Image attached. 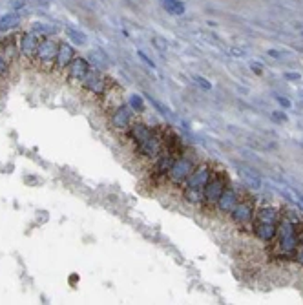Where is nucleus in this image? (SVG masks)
I'll return each mask as SVG.
<instances>
[{
    "label": "nucleus",
    "instance_id": "aec40b11",
    "mask_svg": "<svg viewBox=\"0 0 303 305\" xmlns=\"http://www.w3.org/2000/svg\"><path fill=\"white\" fill-rule=\"evenodd\" d=\"M21 24V15L19 13H6L0 17V31H11Z\"/></svg>",
    "mask_w": 303,
    "mask_h": 305
},
{
    "label": "nucleus",
    "instance_id": "cd10ccee",
    "mask_svg": "<svg viewBox=\"0 0 303 305\" xmlns=\"http://www.w3.org/2000/svg\"><path fill=\"white\" fill-rule=\"evenodd\" d=\"M144 97H148V101L150 102H152V104H154L155 106V110H157V112L159 113H163V115H166V113H170V110L166 106H163L161 102H159V101L155 99V97H152V95H144Z\"/></svg>",
    "mask_w": 303,
    "mask_h": 305
},
{
    "label": "nucleus",
    "instance_id": "9b49d317",
    "mask_svg": "<svg viewBox=\"0 0 303 305\" xmlns=\"http://www.w3.org/2000/svg\"><path fill=\"white\" fill-rule=\"evenodd\" d=\"M39 35L33 31H26L21 35V57L27 62H33L35 53H37V46H39Z\"/></svg>",
    "mask_w": 303,
    "mask_h": 305
},
{
    "label": "nucleus",
    "instance_id": "393cba45",
    "mask_svg": "<svg viewBox=\"0 0 303 305\" xmlns=\"http://www.w3.org/2000/svg\"><path fill=\"white\" fill-rule=\"evenodd\" d=\"M130 108L134 110L135 113H144V110H146V106H144V99H142L141 95H132L130 97Z\"/></svg>",
    "mask_w": 303,
    "mask_h": 305
},
{
    "label": "nucleus",
    "instance_id": "2f4dec72",
    "mask_svg": "<svg viewBox=\"0 0 303 305\" xmlns=\"http://www.w3.org/2000/svg\"><path fill=\"white\" fill-rule=\"evenodd\" d=\"M276 99L283 108H290V101L289 99H285V97H276Z\"/></svg>",
    "mask_w": 303,
    "mask_h": 305
},
{
    "label": "nucleus",
    "instance_id": "1a4fd4ad",
    "mask_svg": "<svg viewBox=\"0 0 303 305\" xmlns=\"http://www.w3.org/2000/svg\"><path fill=\"white\" fill-rule=\"evenodd\" d=\"M210 176H212V168L207 163H201V165H195L194 172L188 176V179L185 181V186L188 188H197V190H203L205 185L209 183Z\"/></svg>",
    "mask_w": 303,
    "mask_h": 305
},
{
    "label": "nucleus",
    "instance_id": "412c9836",
    "mask_svg": "<svg viewBox=\"0 0 303 305\" xmlns=\"http://www.w3.org/2000/svg\"><path fill=\"white\" fill-rule=\"evenodd\" d=\"M203 190H197V188H188V186H185V190H183V199L190 203V205H199L203 201Z\"/></svg>",
    "mask_w": 303,
    "mask_h": 305
},
{
    "label": "nucleus",
    "instance_id": "b1692460",
    "mask_svg": "<svg viewBox=\"0 0 303 305\" xmlns=\"http://www.w3.org/2000/svg\"><path fill=\"white\" fill-rule=\"evenodd\" d=\"M66 35L68 39H71L75 44H79V46H84L86 44V35L79 31V29H75V27H66Z\"/></svg>",
    "mask_w": 303,
    "mask_h": 305
},
{
    "label": "nucleus",
    "instance_id": "bb28decb",
    "mask_svg": "<svg viewBox=\"0 0 303 305\" xmlns=\"http://www.w3.org/2000/svg\"><path fill=\"white\" fill-rule=\"evenodd\" d=\"M9 66H11V62H9L4 55L0 53V80L7 77V73H9Z\"/></svg>",
    "mask_w": 303,
    "mask_h": 305
},
{
    "label": "nucleus",
    "instance_id": "c85d7f7f",
    "mask_svg": "<svg viewBox=\"0 0 303 305\" xmlns=\"http://www.w3.org/2000/svg\"><path fill=\"white\" fill-rule=\"evenodd\" d=\"M194 80H195V84H197V86H201L203 90H210V88H212V84H210L205 77H201V75H195Z\"/></svg>",
    "mask_w": 303,
    "mask_h": 305
},
{
    "label": "nucleus",
    "instance_id": "dca6fc26",
    "mask_svg": "<svg viewBox=\"0 0 303 305\" xmlns=\"http://www.w3.org/2000/svg\"><path fill=\"white\" fill-rule=\"evenodd\" d=\"M276 232H278V223H256V227H254L256 238L265 241V243H270L272 239L276 238Z\"/></svg>",
    "mask_w": 303,
    "mask_h": 305
},
{
    "label": "nucleus",
    "instance_id": "a878e982",
    "mask_svg": "<svg viewBox=\"0 0 303 305\" xmlns=\"http://www.w3.org/2000/svg\"><path fill=\"white\" fill-rule=\"evenodd\" d=\"M152 46H154L159 53H166V51H168V44H166V40L161 39V37H152Z\"/></svg>",
    "mask_w": 303,
    "mask_h": 305
},
{
    "label": "nucleus",
    "instance_id": "f3484780",
    "mask_svg": "<svg viewBox=\"0 0 303 305\" xmlns=\"http://www.w3.org/2000/svg\"><path fill=\"white\" fill-rule=\"evenodd\" d=\"M237 172L241 174L243 181H245V185L249 186V188H252V190H259L261 188V178L254 170H250L247 166H239Z\"/></svg>",
    "mask_w": 303,
    "mask_h": 305
},
{
    "label": "nucleus",
    "instance_id": "a211bd4d",
    "mask_svg": "<svg viewBox=\"0 0 303 305\" xmlns=\"http://www.w3.org/2000/svg\"><path fill=\"white\" fill-rule=\"evenodd\" d=\"M254 218H256V223H278L280 221V214L272 206H263V208L257 210Z\"/></svg>",
    "mask_w": 303,
    "mask_h": 305
},
{
    "label": "nucleus",
    "instance_id": "f8f14e48",
    "mask_svg": "<svg viewBox=\"0 0 303 305\" xmlns=\"http://www.w3.org/2000/svg\"><path fill=\"white\" fill-rule=\"evenodd\" d=\"M0 53L4 55L9 62H15V60L21 57V37L19 35H9L6 39L0 42Z\"/></svg>",
    "mask_w": 303,
    "mask_h": 305
},
{
    "label": "nucleus",
    "instance_id": "2eb2a0df",
    "mask_svg": "<svg viewBox=\"0 0 303 305\" xmlns=\"http://www.w3.org/2000/svg\"><path fill=\"white\" fill-rule=\"evenodd\" d=\"M126 132H128L130 139L134 141V145L137 146V145H141V143H144V141L148 139L150 135L154 133V130H152L148 125L141 123V121H134Z\"/></svg>",
    "mask_w": 303,
    "mask_h": 305
},
{
    "label": "nucleus",
    "instance_id": "f03ea898",
    "mask_svg": "<svg viewBox=\"0 0 303 305\" xmlns=\"http://www.w3.org/2000/svg\"><path fill=\"white\" fill-rule=\"evenodd\" d=\"M59 40H55L53 37H44L41 39L39 46H37V53H35L33 64L41 72H51L55 66V59L59 53Z\"/></svg>",
    "mask_w": 303,
    "mask_h": 305
},
{
    "label": "nucleus",
    "instance_id": "e433bc0d",
    "mask_svg": "<svg viewBox=\"0 0 303 305\" xmlns=\"http://www.w3.org/2000/svg\"><path fill=\"white\" fill-rule=\"evenodd\" d=\"M300 245L303 247V234H302V236H300Z\"/></svg>",
    "mask_w": 303,
    "mask_h": 305
},
{
    "label": "nucleus",
    "instance_id": "c9c22d12",
    "mask_svg": "<svg viewBox=\"0 0 303 305\" xmlns=\"http://www.w3.org/2000/svg\"><path fill=\"white\" fill-rule=\"evenodd\" d=\"M269 55L270 57H280V51H276V50H269Z\"/></svg>",
    "mask_w": 303,
    "mask_h": 305
},
{
    "label": "nucleus",
    "instance_id": "4468645a",
    "mask_svg": "<svg viewBox=\"0 0 303 305\" xmlns=\"http://www.w3.org/2000/svg\"><path fill=\"white\" fill-rule=\"evenodd\" d=\"M77 55H75V48L71 44H68V42H61L59 44V53H57V59H55V70L57 72H64L70 64H71V60L75 59Z\"/></svg>",
    "mask_w": 303,
    "mask_h": 305
},
{
    "label": "nucleus",
    "instance_id": "423d86ee",
    "mask_svg": "<svg viewBox=\"0 0 303 305\" xmlns=\"http://www.w3.org/2000/svg\"><path fill=\"white\" fill-rule=\"evenodd\" d=\"M134 110L130 108V104H119V106L112 110L110 113V128L115 132H126L130 128V125L134 123Z\"/></svg>",
    "mask_w": 303,
    "mask_h": 305
},
{
    "label": "nucleus",
    "instance_id": "f257e3e1",
    "mask_svg": "<svg viewBox=\"0 0 303 305\" xmlns=\"http://www.w3.org/2000/svg\"><path fill=\"white\" fill-rule=\"evenodd\" d=\"M278 251L281 254H294L298 251V245H300V236L296 234V223L290 221L289 218L283 216L280 221H278Z\"/></svg>",
    "mask_w": 303,
    "mask_h": 305
},
{
    "label": "nucleus",
    "instance_id": "4be33fe9",
    "mask_svg": "<svg viewBox=\"0 0 303 305\" xmlns=\"http://www.w3.org/2000/svg\"><path fill=\"white\" fill-rule=\"evenodd\" d=\"M163 6L168 11L170 15H183L186 9H185V4L181 0H163Z\"/></svg>",
    "mask_w": 303,
    "mask_h": 305
},
{
    "label": "nucleus",
    "instance_id": "0eeeda50",
    "mask_svg": "<svg viewBox=\"0 0 303 305\" xmlns=\"http://www.w3.org/2000/svg\"><path fill=\"white\" fill-rule=\"evenodd\" d=\"M135 148H137V153L141 157H144V159L148 161H155L159 157V153L163 152V148H164V137H161L159 133L154 132L144 143L137 145Z\"/></svg>",
    "mask_w": 303,
    "mask_h": 305
},
{
    "label": "nucleus",
    "instance_id": "ddd939ff",
    "mask_svg": "<svg viewBox=\"0 0 303 305\" xmlns=\"http://www.w3.org/2000/svg\"><path fill=\"white\" fill-rule=\"evenodd\" d=\"M237 201H239V194H237V190H234L232 186H227L225 190H223L221 198L217 199V210L221 214H230L232 210H234V206L237 205Z\"/></svg>",
    "mask_w": 303,
    "mask_h": 305
},
{
    "label": "nucleus",
    "instance_id": "6ab92c4d",
    "mask_svg": "<svg viewBox=\"0 0 303 305\" xmlns=\"http://www.w3.org/2000/svg\"><path fill=\"white\" fill-rule=\"evenodd\" d=\"M31 31L37 33L39 37H53L59 33V26L55 24H44V22H35L31 26Z\"/></svg>",
    "mask_w": 303,
    "mask_h": 305
},
{
    "label": "nucleus",
    "instance_id": "473e14b6",
    "mask_svg": "<svg viewBox=\"0 0 303 305\" xmlns=\"http://www.w3.org/2000/svg\"><path fill=\"white\" fill-rule=\"evenodd\" d=\"M287 80H300V73H285Z\"/></svg>",
    "mask_w": 303,
    "mask_h": 305
},
{
    "label": "nucleus",
    "instance_id": "f704fd0d",
    "mask_svg": "<svg viewBox=\"0 0 303 305\" xmlns=\"http://www.w3.org/2000/svg\"><path fill=\"white\" fill-rule=\"evenodd\" d=\"M294 254H296V259H298V261H300V263L303 265V247H302V249H298V251L294 252Z\"/></svg>",
    "mask_w": 303,
    "mask_h": 305
},
{
    "label": "nucleus",
    "instance_id": "6e6552de",
    "mask_svg": "<svg viewBox=\"0 0 303 305\" xmlns=\"http://www.w3.org/2000/svg\"><path fill=\"white\" fill-rule=\"evenodd\" d=\"M90 70H92V64L88 62V59H84V57H75L71 60V64L66 68L68 80L71 84H81V80L90 73Z\"/></svg>",
    "mask_w": 303,
    "mask_h": 305
},
{
    "label": "nucleus",
    "instance_id": "7ed1b4c3",
    "mask_svg": "<svg viewBox=\"0 0 303 305\" xmlns=\"http://www.w3.org/2000/svg\"><path fill=\"white\" fill-rule=\"evenodd\" d=\"M194 168H195L194 155L188 152H181V155L174 161V165L170 166V170L166 172L164 179L175 186L185 185V181L188 179V176L194 172Z\"/></svg>",
    "mask_w": 303,
    "mask_h": 305
},
{
    "label": "nucleus",
    "instance_id": "9d476101",
    "mask_svg": "<svg viewBox=\"0 0 303 305\" xmlns=\"http://www.w3.org/2000/svg\"><path fill=\"white\" fill-rule=\"evenodd\" d=\"M232 219L236 221L237 225H249L250 221L254 219L256 212H254V205H252V201L249 199H239L237 201V205L234 206V210H232Z\"/></svg>",
    "mask_w": 303,
    "mask_h": 305
},
{
    "label": "nucleus",
    "instance_id": "c756f323",
    "mask_svg": "<svg viewBox=\"0 0 303 305\" xmlns=\"http://www.w3.org/2000/svg\"><path fill=\"white\" fill-rule=\"evenodd\" d=\"M137 57H139V59L142 60V62H144V64H146V66H150V68H155V62L152 59H150L148 55L144 53V51H141V50H139V51H137Z\"/></svg>",
    "mask_w": 303,
    "mask_h": 305
},
{
    "label": "nucleus",
    "instance_id": "7c9ffc66",
    "mask_svg": "<svg viewBox=\"0 0 303 305\" xmlns=\"http://www.w3.org/2000/svg\"><path fill=\"white\" fill-rule=\"evenodd\" d=\"M272 121H276V123H285L287 121V113H283V112H272Z\"/></svg>",
    "mask_w": 303,
    "mask_h": 305
},
{
    "label": "nucleus",
    "instance_id": "72a5a7b5",
    "mask_svg": "<svg viewBox=\"0 0 303 305\" xmlns=\"http://www.w3.org/2000/svg\"><path fill=\"white\" fill-rule=\"evenodd\" d=\"M250 68H252V72H256V73H261L263 72L261 64H259V62H252V64H250Z\"/></svg>",
    "mask_w": 303,
    "mask_h": 305
},
{
    "label": "nucleus",
    "instance_id": "39448f33",
    "mask_svg": "<svg viewBox=\"0 0 303 305\" xmlns=\"http://www.w3.org/2000/svg\"><path fill=\"white\" fill-rule=\"evenodd\" d=\"M110 82H112V80H108L106 77H102L101 73H99V70H93V68H92L90 73L81 80V88L86 93H90L92 97H102V95L106 93V90H108Z\"/></svg>",
    "mask_w": 303,
    "mask_h": 305
},
{
    "label": "nucleus",
    "instance_id": "20e7f679",
    "mask_svg": "<svg viewBox=\"0 0 303 305\" xmlns=\"http://www.w3.org/2000/svg\"><path fill=\"white\" fill-rule=\"evenodd\" d=\"M227 176L223 172H214L212 170V176H210L209 183L205 185V188H203V201L207 203V205H216L217 199L221 198L223 190L227 188Z\"/></svg>",
    "mask_w": 303,
    "mask_h": 305
},
{
    "label": "nucleus",
    "instance_id": "5701e85b",
    "mask_svg": "<svg viewBox=\"0 0 303 305\" xmlns=\"http://www.w3.org/2000/svg\"><path fill=\"white\" fill-rule=\"evenodd\" d=\"M88 57H90L95 70H106V68H108V59H106L104 53H101V51H90Z\"/></svg>",
    "mask_w": 303,
    "mask_h": 305
}]
</instances>
